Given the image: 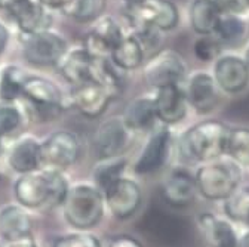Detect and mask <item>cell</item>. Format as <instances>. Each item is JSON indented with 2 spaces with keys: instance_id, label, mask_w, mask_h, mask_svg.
<instances>
[{
  "instance_id": "obj_36",
  "label": "cell",
  "mask_w": 249,
  "mask_h": 247,
  "mask_svg": "<svg viewBox=\"0 0 249 247\" xmlns=\"http://www.w3.org/2000/svg\"><path fill=\"white\" fill-rule=\"evenodd\" d=\"M53 247H103V246L101 241L93 234L82 231L58 238Z\"/></svg>"
},
{
  "instance_id": "obj_18",
  "label": "cell",
  "mask_w": 249,
  "mask_h": 247,
  "mask_svg": "<svg viewBox=\"0 0 249 247\" xmlns=\"http://www.w3.org/2000/svg\"><path fill=\"white\" fill-rule=\"evenodd\" d=\"M184 92L189 105L202 114L212 111L220 99V87H218L213 76L203 71L195 73L189 79L187 89Z\"/></svg>"
},
{
  "instance_id": "obj_38",
  "label": "cell",
  "mask_w": 249,
  "mask_h": 247,
  "mask_svg": "<svg viewBox=\"0 0 249 247\" xmlns=\"http://www.w3.org/2000/svg\"><path fill=\"white\" fill-rule=\"evenodd\" d=\"M107 247H144V246L141 244V241H138L137 238H134L131 235L119 234L108 240Z\"/></svg>"
},
{
  "instance_id": "obj_23",
  "label": "cell",
  "mask_w": 249,
  "mask_h": 247,
  "mask_svg": "<svg viewBox=\"0 0 249 247\" xmlns=\"http://www.w3.org/2000/svg\"><path fill=\"white\" fill-rule=\"evenodd\" d=\"M90 64H92V56L82 46V48L67 49L66 53L58 61L56 68L59 74L69 83L77 86L85 82H89Z\"/></svg>"
},
{
  "instance_id": "obj_40",
  "label": "cell",
  "mask_w": 249,
  "mask_h": 247,
  "mask_svg": "<svg viewBox=\"0 0 249 247\" xmlns=\"http://www.w3.org/2000/svg\"><path fill=\"white\" fill-rule=\"evenodd\" d=\"M9 37H11V33H9V28L0 21V56H2L8 48V43H9Z\"/></svg>"
},
{
  "instance_id": "obj_12",
  "label": "cell",
  "mask_w": 249,
  "mask_h": 247,
  "mask_svg": "<svg viewBox=\"0 0 249 247\" xmlns=\"http://www.w3.org/2000/svg\"><path fill=\"white\" fill-rule=\"evenodd\" d=\"M106 207L116 219H128L141 206L142 193L134 179L122 178L104 194Z\"/></svg>"
},
{
  "instance_id": "obj_4",
  "label": "cell",
  "mask_w": 249,
  "mask_h": 247,
  "mask_svg": "<svg viewBox=\"0 0 249 247\" xmlns=\"http://www.w3.org/2000/svg\"><path fill=\"white\" fill-rule=\"evenodd\" d=\"M240 179V167L231 160L205 165L195 175L197 193L211 201L227 198L239 187Z\"/></svg>"
},
{
  "instance_id": "obj_9",
  "label": "cell",
  "mask_w": 249,
  "mask_h": 247,
  "mask_svg": "<svg viewBox=\"0 0 249 247\" xmlns=\"http://www.w3.org/2000/svg\"><path fill=\"white\" fill-rule=\"evenodd\" d=\"M0 9L9 12L21 33L42 32L51 25V14L42 0H0Z\"/></svg>"
},
{
  "instance_id": "obj_3",
  "label": "cell",
  "mask_w": 249,
  "mask_h": 247,
  "mask_svg": "<svg viewBox=\"0 0 249 247\" xmlns=\"http://www.w3.org/2000/svg\"><path fill=\"white\" fill-rule=\"evenodd\" d=\"M61 206L67 224L79 231L97 227L106 210L104 194L89 183H76L70 187Z\"/></svg>"
},
{
  "instance_id": "obj_5",
  "label": "cell",
  "mask_w": 249,
  "mask_h": 247,
  "mask_svg": "<svg viewBox=\"0 0 249 247\" xmlns=\"http://www.w3.org/2000/svg\"><path fill=\"white\" fill-rule=\"evenodd\" d=\"M21 45L27 63L39 67L56 66L69 49L66 39L51 28L36 33H22Z\"/></svg>"
},
{
  "instance_id": "obj_26",
  "label": "cell",
  "mask_w": 249,
  "mask_h": 247,
  "mask_svg": "<svg viewBox=\"0 0 249 247\" xmlns=\"http://www.w3.org/2000/svg\"><path fill=\"white\" fill-rule=\"evenodd\" d=\"M126 166L128 159L122 154L114 157L100 159L92 170L93 187H97L103 194H106L119 179L123 178V172L126 170Z\"/></svg>"
},
{
  "instance_id": "obj_39",
  "label": "cell",
  "mask_w": 249,
  "mask_h": 247,
  "mask_svg": "<svg viewBox=\"0 0 249 247\" xmlns=\"http://www.w3.org/2000/svg\"><path fill=\"white\" fill-rule=\"evenodd\" d=\"M0 247H37L35 238L31 235L18 238V240H12V241H3V244Z\"/></svg>"
},
{
  "instance_id": "obj_43",
  "label": "cell",
  "mask_w": 249,
  "mask_h": 247,
  "mask_svg": "<svg viewBox=\"0 0 249 247\" xmlns=\"http://www.w3.org/2000/svg\"><path fill=\"white\" fill-rule=\"evenodd\" d=\"M122 2H124L126 6H131V5H137V3L142 2V0H122Z\"/></svg>"
},
{
  "instance_id": "obj_29",
  "label": "cell",
  "mask_w": 249,
  "mask_h": 247,
  "mask_svg": "<svg viewBox=\"0 0 249 247\" xmlns=\"http://www.w3.org/2000/svg\"><path fill=\"white\" fill-rule=\"evenodd\" d=\"M27 77L28 74L18 66L5 64L0 67V101H18L22 97Z\"/></svg>"
},
{
  "instance_id": "obj_7",
  "label": "cell",
  "mask_w": 249,
  "mask_h": 247,
  "mask_svg": "<svg viewBox=\"0 0 249 247\" xmlns=\"http://www.w3.org/2000/svg\"><path fill=\"white\" fill-rule=\"evenodd\" d=\"M126 15L134 27H151L159 32H168L177 27L179 14L171 0H142L126 6Z\"/></svg>"
},
{
  "instance_id": "obj_19",
  "label": "cell",
  "mask_w": 249,
  "mask_h": 247,
  "mask_svg": "<svg viewBox=\"0 0 249 247\" xmlns=\"http://www.w3.org/2000/svg\"><path fill=\"white\" fill-rule=\"evenodd\" d=\"M8 165L18 175L30 173L42 169L40 141L35 136L24 135L18 138L8 151Z\"/></svg>"
},
{
  "instance_id": "obj_6",
  "label": "cell",
  "mask_w": 249,
  "mask_h": 247,
  "mask_svg": "<svg viewBox=\"0 0 249 247\" xmlns=\"http://www.w3.org/2000/svg\"><path fill=\"white\" fill-rule=\"evenodd\" d=\"M42 169L64 170L73 166L80 157V139L69 131H58L40 142Z\"/></svg>"
},
{
  "instance_id": "obj_46",
  "label": "cell",
  "mask_w": 249,
  "mask_h": 247,
  "mask_svg": "<svg viewBox=\"0 0 249 247\" xmlns=\"http://www.w3.org/2000/svg\"><path fill=\"white\" fill-rule=\"evenodd\" d=\"M245 225H248V227H249V218H248V221H246V224H245Z\"/></svg>"
},
{
  "instance_id": "obj_42",
  "label": "cell",
  "mask_w": 249,
  "mask_h": 247,
  "mask_svg": "<svg viewBox=\"0 0 249 247\" xmlns=\"http://www.w3.org/2000/svg\"><path fill=\"white\" fill-rule=\"evenodd\" d=\"M236 247H249V231H246L239 240H237V246Z\"/></svg>"
},
{
  "instance_id": "obj_44",
  "label": "cell",
  "mask_w": 249,
  "mask_h": 247,
  "mask_svg": "<svg viewBox=\"0 0 249 247\" xmlns=\"http://www.w3.org/2000/svg\"><path fill=\"white\" fill-rule=\"evenodd\" d=\"M245 63H246V66L249 67V46H248V49H246V52H245Z\"/></svg>"
},
{
  "instance_id": "obj_13",
  "label": "cell",
  "mask_w": 249,
  "mask_h": 247,
  "mask_svg": "<svg viewBox=\"0 0 249 247\" xmlns=\"http://www.w3.org/2000/svg\"><path fill=\"white\" fill-rule=\"evenodd\" d=\"M124 36L120 24L108 15H101L93 21L83 48L93 58H108L111 49Z\"/></svg>"
},
{
  "instance_id": "obj_11",
  "label": "cell",
  "mask_w": 249,
  "mask_h": 247,
  "mask_svg": "<svg viewBox=\"0 0 249 247\" xmlns=\"http://www.w3.org/2000/svg\"><path fill=\"white\" fill-rule=\"evenodd\" d=\"M171 141V131L166 125L153 129L134 165V172L137 175H150L160 170L169 159Z\"/></svg>"
},
{
  "instance_id": "obj_20",
  "label": "cell",
  "mask_w": 249,
  "mask_h": 247,
  "mask_svg": "<svg viewBox=\"0 0 249 247\" xmlns=\"http://www.w3.org/2000/svg\"><path fill=\"white\" fill-rule=\"evenodd\" d=\"M197 187L195 176L185 170H174L162 185V194L168 204L174 207H187L193 204Z\"/></svg>"
},
{
  "instance_id": "obj_31",
  "label": "cell",
  "mask_w": 249,
  "mask_h": 247,
  "mask_svg": "<svg viewBox=\"0 0 249 247\" xmlns=\"http://www.w3.org/2000/svg\"><path fill=\"white\" fill-rule=\"evenodd\" d=\"M106 6L107 0H69L61 11L79 22H93L103 15Z\"/></svg>"
},
{
  "instance_id": "obj_28",
  "label": "cell",
  "mask_w": 249,
  "mask_h": 247,
  "mask_svg": "<svg viewBox=\"0 0 249 247\" xmlns=\"http://www.w3.org/2000/svg\"><path fill=\"white\" fill-rule=\"evenodd\" d=\"M248 34V22L240 15L221 14L215 27L213 36L221 45H237Z\"/></svg>"
},
{
  "instance_id": "obj_33",
  "label": "cell",
  "mask_w": 249,
  "mask_h": 247,
  "mask_svg": "<svg viewBox=\"0 0 249 247\" xmlns=\"http://www.w3.org/2000/svg\"><path fill=\"white\" fill-rule=\"evenodd\" d=\"M226 154L236 165L249 167V128H234L229 131Z\"/></svg>"
},
{
  "instance_id": "obj_41",
  "label": "cell",
  "mask_w": 249,
  "mask_h": 247,
  "mask_svg": "<svg viewBox=\"0 0 249 247\" xmlns=\"http://www.w3.org/2000/svg\"><path fill=\"white\" fill-rule=\"evenodd\" d=\"M42 3L48 9H62L69 3V0H42Z\"/></svg>"
},
{
  "instance_id": "obj_24",
  "label": "cell",
  "mask_w": 249,
  "mask_h": 247,
  "mask_svg": "<svg viewBox=\"0 0 249 247\" xmlns=\"http://www.w3.org/2000/svg\"><path fill=\"white\" fill-rule=\"evenodd\" d=\"M123 121L132 132L153 131L158 120L153 97H140L131 101L123 113Z\"/></svg>"
},
{
  "instance_id": "obj_32",
  "label": "cell",
  "mask_w": 249,
  "mask_h": 247,
  "mask_svg": "<svg viewBox=\"0 0 249 247\" xmlns=\"http://www.w3.org/2000/svg\"><path fill=\"white\" fill-rule=\"evenodd\" d=\"M89 80L95 82L100 86H103L104 89H107L113 95V98L119 94V90H120V77L114 71L108 58H93L92 56Z\"/></svg>"
},
{
  "instance_id": "obj_37",
  "label": "cell",
  "mask_w": 249,
  "mask_h": 247,
  "mask_svg": "<svg viewBox=\"0 0 249 247\" xmlns=\"http://www.w3.org/2000/svg\"><path fill=\"white\" fill-rule=\"evenodd\" d=\"M221 14L242 15L249 9V0H213Z\"/></svg>"
},
{
  "instance_id": "obj_10",
  "label": "cell",
  "mask_w": 249,
  "mask_h": 247,
  "mask_svg": "<svg viewBox=\"0 0 249 247\" xmlns=\"http://www.w3.org/2000/svg\"><path fill=\"white\" fill-rule=\"evenodd\" d=\"M22 97L35 110L40 113L46 111L49 115L51 113H59L69 105V101L62 95L61 89L53 82L42 76L27 77L22 89Z\"/></svg>"
},
{
  "instance_id": "obj_27",
  "label": "cell",
  "mask_w": 249,
  "mask_h": 247,
  "mask_svg": "<svg viewBox=\"0 0 249 247\" xmlns=\"http://www.w3.org/2000/svg\"><path fill=\"white\" fill-rule=\"evenodd\" d=\"M221 11L213 0H193L189 9L190 25L200 36L213 34Z\"/></svg>"
},
{
  "instance_id": "obj_1",
  "label": "cell",
  "mask_w": 249,
  "mask_h": 247,
  "mask_svg": "<svg viewBox=\"0 0 249 247\" xmlns=\"http://www.w3.org/2000/svg\"><path fill=\"white\" fill-rule=\"evenodd\" d=\"M70 185L62 173L55 169H40L22 173L14 183V194L18 204L25 209H37L42 206H61Z\"/></svg>"
},
{
  "instance_id": "obj_45",
  "label": "cell",
  "mask_w": 249,
  "mask_h": 247,
  "mask_svg": "<svg viewBox=\"0 0 249 247\" xmlns=\"http://www.w3.org/2000/svg\"><path fill=\"white\" fill-rule=\"evenodd\" d=\"M2 152H3V138L0 136V156H2Z\"/></svg>"
},
{
  "instance_id": "obj_16",
  "label": "cell",
  "mask_w": 249,
  "mask_h": 247,
  "mask_svg": "<svg viewBox=\"0 0 249 247\" xmlns=\"http://www.w3.org/2000/svg\"><path fill=\"white\" fill-rule=\"evenodd\" d=\"M213 79L221 90L227 94H237L249 83V67L245 59L237 55H224L216 59Z\"/></svg>"
},
{
  "instance_id": "obj_15",
  "label": "cell",
  "mask_w": 249,
  "mask_h": 247,
  "mask_svg": "<svg viewBox=\"0 0 249 247\" xmlns=\"http://www.w3.org/2000/svg\"><path fill=\"white\" fill-rule=\"evenodd\" d=\"M113 95L95 82H85L74 86L69 104L88 118L100 117L111 102Z\"/></svg>"
},
{
  "instance_id": "obj_34",
  "label": "cell",
  "mask_w": 249,
  "mask_h": 247,
  "mask_svg": "<svg viewBox=\"0 0 249 247\" xmlns=\"http://www.w3.org/2000/svg\"><path fill=\"white\" fill-rule=\"evenodd\" d=\"M224 213L234 222L246 224L249 218V187H237L224 198Z\"/></svg>"
},
{
  "instance_id": "obj_21",
  "label": "cell",
  "mask_w": 249,
  "mask_h": 247,
  "mask_svg": "<svg viewBox=\"0 0 249 247\" xmlns=\"http://www.w3.org/2000/svg\"><path fill=\"white\" fill-rule=\"evenodd\" d=\"M197 227L200 230L202 238L208 247H236L237 246V234L233 225L218 218L212 213H202L197 218Z\"/></svg>"
},
{
  "instance_id": "obj_2",
  "label": "cell",
  "mask_w": 249,
  "mask_h": 247,
  "mask_svg": "<svg viewBox=\"0 0 249 247\" xmlns=\"http://www.w3.org/2000/svg\"><path fill=\"white\" fill-rule=\"evenodd\" d=\"M230 128L218 120H205L192 126L179 141L182 156L196 162H212L226 154Z\"/></svg>"
},
{
  "instance_id": "obj_8",
  "label": "cell",
  "mask_w": 249,
  "mask_h": 247,
  "mask_svg": "<svg viewBox=\"0 0 249 247\" xmlns=\"http://www.w3.org/2000/svg\"><path fill=\"white\" fill-rule=\"evenodd\" d=\"M185 64L182 58L174 50H160L151 56L144 67L145 82L154 87L160 89L166 86H177L185 77Z\"/></svg>"
},
{
  "instance_id": "obj_35",
  "label": "cell",
  "mask_w": 249,
  "mask_h": 247,
  "mask_svg": "<svg viewBox=\"0 0 249 247\" xmlns=\"http://www.w3.org/2000/svg\"><path fill=\"white\" fill-rule=\"evenodd\" d=\"M221 46V42L213 34H205L195 42L193 50L197 59L203 61V63H209V61H215L220 58Z\"/></svg>"
},
{
  "instance_id": "obj_14",
  "label": "cell",
  "mask_w": 249,
  "mask_h": 247,
  "mask_svg": "<svg viewBox=\"0 0 249 247\" xmlns=\"http://www.w3.org/2000/svg\"><path fill=\"white\" fill-rule=\"evenodd\" d=\"M132 131L124 125L122 117H113L101 123L95 133V151L100 159L123 154L132 138Z\"/></svg>"
},
{
  "instance_id": "obj_22",
  "label": "cell",
  "mask_w": 249,
  "mask_h": 247,
  "mask_svg": "<svg viewBox=\"0 0 249 247\" xmlns=\"http://www.w3.org/2000/svg\"><path fill=\"white\" fill-rule=\"evenodd\" d=\"M33 221L21 204H6L0 209V238L3 241L18 240L31 235Z\"/></svg>"
},
{
  "instance_id": "obj_30",
  "label": "cell",
  "mask_w": 249,
  "mask_h": 247,
  "mask_svg": "<svg viewBox=\"0 0 249 247\" xmlns=\"http://www.w3.org/2000/svg\"><path fill=\"white\" fill-rule=\"evenodd\" d=\"M27 123V111L17 101H0V136L17 135Z\"/></svg>"
},
{
  "instance_id": "obj_17",
  "label": "cell",
  "mask_w": 249,
  "mask_h": 247,
  "mask_svg": "<svg viewBox=\"0 0 249 247\" xmlns=\"http://www.w3.org/2000/svg\"><path fill=\"white\" fill-rule=\"evenodd\" d=\"M156 95L153 97L156 114H158V120L162 125H175L179 123L185 114H187V97L184 89L177 86H166L156 89Z\"/></svg>"
},
{
  "instance_id": "obj_25",
  "label": "cell",
  "mask_w": 249,
  "mask_h": 247,
  "mask_svg": "<svg viewBox=\"0 0 249 247\" xmlns=\"http://www.w3.org/2000/svg\"><path fill=\"white\" fill-rule=\"evenodd\" d=\"M145 50L141 43L132 34H124L120 42L111 49L110 59L111 64L123 71H132L142 66Z\"/></svg>"
}]
</instances>
